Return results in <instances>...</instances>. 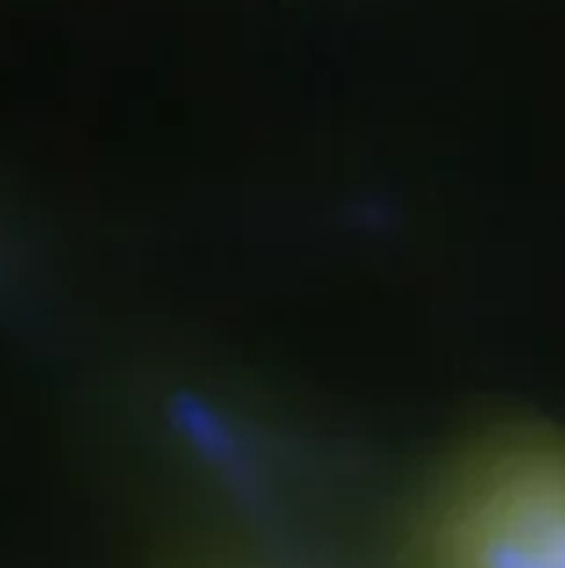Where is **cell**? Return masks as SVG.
Returning a JSON list of instances; mask_svg holds the SVG:
<instances>
[{
	"mask_svg": "<svg viewBox=\"0 0 565 568\" xmlns=\"http://www.w3.org/2000/svg\"><path fill=\"white\" fill-rule=\"evenodd\" d=\"M413 568H565V435L507 432L435 481L410 539Z\"/></svg>",
	"mask_w": 565,
	"mask_h": 568,
	"instance_id": "cell-1",
	"label": "cell"
},
{
	"mask_svg": "<svg viewBox=\"0 0 565 568\" xmlns=\"http://www.w3.org/2000/svg\"><path fill=\"white\" fill-rule=\"evenodd\" d=\"M232 568H301V565H283V561H254V565H232Z\"/></svg>",
	"mask_w": 565,
	"mask_h": 568,
	"instance_id": "cell-2",
	"label": "cell"
}]
</instances>
